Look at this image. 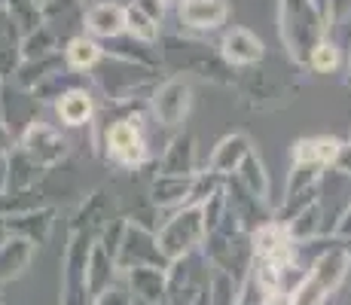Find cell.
Masks as SVG:
<instances>
[{
    "mask_svg": "<svg viewBox=\"0 0 351 305\" xmlns=\"http://www.w3.org/2000/svg\"><path fill=\"white\" fill-rule=\"evenodd\" d=\"M180 16L190 25H195V28H211V25L223 22L226 6H223V0H186Z\"/></svg>",
    "mask_w": 351,
    "mask_h": 305,
    "instance_id": "6da1fadb",
    "label": "cell"
},
{
    "mask_svg": "<svg viewBox=\"0 0 351 305\" xmlns=\"http://www.w3.org/2000/svg\"><path fill=\"white\" fill-rule=\"evenodd\" d=\"M190 89L186 86H180V83H168L165 89L159 92V98H156V110H159V117L168 122V125H174L180 117L186 113V104H190Z\"/></svg>",
    "mask_w": 351,
    "mask_h": 305,
    "instance_id": "7a4b0ae2",
    "label": "cell"
},
{
    "mask_svg": "<svg viewBox=\"0 0 351 305\" xmlns=\"http://www.w3.org/2000/svg\"><path fill=\"white\" fill-rule=\"evenodd\" d=\"M263 52L260 40H254L247 31H232L226 37V56L232 61H241V64H247V61H256Z\"/></svg>",
    "mask_w": 351,
    "mask_h": 305,
    "instance_id": "3957f363",
    "label": "cell"
},
{
    "mask_svg": "<svg viewBox=\"0 0 351 305\" xmlns=\"http://www.w3.org/2000/svg\"><path fill=\"white\" fill-rule=\"evenodd\" d=\"M110 147L113 153H119L123 159H138L141 153V141H138V132H134V125H128V122H119V125L110 128Z\"/></svg>",
    "mask_w": 351,
    "mask_h": 305,
    "instance_id": "277c9868",
    "label": "cell"
},
{
    "mask_svg": "<svg viewBox=\"0 0 351 305\" xmlns=\"http://www.w3.org/2000/svg\"><path fill=\"white\" fill-rule=\"evenodd\" d=\"M58 113H62L64 122H71V125H80V122L89 119L92 104H89V98H86L83 92H71V95H64V98H62V104H58Z\"/></svg>",
    "mask_w": 351,
    "mask_h": 305,
    "instance_id": "5b68a950",
    "label": "cell"
},
{
    "mask_svg": "<svg viewBox=\"0 0 351 305\" xmlns=\"http://www.w3.org/2000/svg\"><path fill=\"white\" fill-rule=\"evenodd\" d=\"M123 22H125V16L119 6H98V10L89 12V25L98 34H117L123 28Z\"/></svg>",
    "mask_w": 351,
    "mask_h": 305,
    "instance_id": "8992f818",
    "label": "cell"
},
{
    "mask_svg": "<svg viewBox=\"0 0 351 305\" xmlns=\"http://www.w3.org/2000/svg\"><path fill=\"white\" fill-rule=\"evenodd\" d=\"M25 260H28V247H25V241H10L0 247V281L10 275L19 272V266H25Z\"/></svg>",
    "mask_w": 351,
    "mask_h": 305,
    "instance_id": "52a82bcc",
    "label": "cell"
},
{
    "mask_svg": "<svg viewBox=\"0 0 351 305\" xmlns=\"http://www.w3.org/2000/svg\"><path fill=\"white\" fill-rule=\"evenodd\" d=\"M336 141H327V138H318V141H302L300 147H296V159L300 162H315V159H333L336 156Z\"/></svg>",
    "mask_w": 351,
    "mask_h": 305,
    "instance_id": "ba28073f",
    "label": "cell"
},
{
    "mask_svg": "<svg viewBox=\"0 0 351 305\" xmlns=\"http://www.w3.org/2000/svg\"><path fill=\"white\" fill-rule=\"evenodd\" d=\"M67 58H71L73 67H86L98 58V46L89 43V40H73L71 49H67Z\"/></svg>",
    "mask_w": 351,
    "mask_h": 305,
    "instance_id": "9c48e42d",
    "label": "cell"
},
{
    "mask_svg": "<svg viewBox=\"0 0 351 305\" xmlns=\"http://www.w3.org/2000/svg\"><path fill=\"white\" fill-rule=\"evenodd\" d=\"M333 64H336L333 46H318V49H315V67H318V71H327V67H333Z\"/></svg>",
    "mask_w": 351,
    "mask_h": 305,
    "instance_id": "30bf717a",
    "label": "cell"
},
{
    "mask_svg": "<svg viewBox=\"0 0 351 305\" xmlns=\"http://www.w3.org/2000/svg\"><path fill=\"white\" fill-rule=\"evenodd\" d=\"M269 305H293V300H290V296H278V293H272V296H269Z\"/></svg>",
    "mask_w": 351,
    "mask_h": 305,
    "instance_id": "8fae6325",
    "label": "cell"
}]
</instances>
